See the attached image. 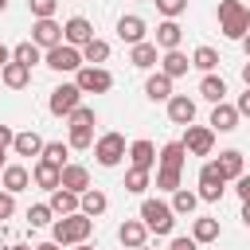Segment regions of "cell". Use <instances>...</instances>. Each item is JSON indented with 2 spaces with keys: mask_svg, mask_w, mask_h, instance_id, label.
<instances>
[{
  "mask_svg": "<svg viewBox=\"0 0 250 250\" xmlns=\"http://www.w3.org/2000/svg\"><path fill=\"white\" fill-rule=\"evenodd\" d=\"M90 234H94V219L82 215V211H74V215H59V219L51 223V242H59V246L86 242Z\"/></svg>",
  "mask_w": 250,
  "mask_h": 250,
  "instance_id": "cell-1",
  "label": "cell"
},
{
  "mask_svg": "<svg viewBox=\"0 0 250 250\" xmlns=\"http://www.w3.org/2000/svg\"><path fill=\"white\" fill-rule=\"evenodd\" d=\"M219 31L227 39H242L250 31V16H246V4L242 0H223L219 4Z\"/></svg>",
  "mask_w": 250,
  "mask_h": 250,
  "instance_id": "cell-2",
  "label": "cell"
},
{
  "mask_svg": "<svg viewBox=\"0 0 250 250\" xmlns=\"http://www.w3.org/2000/svg\"><path fill=\"white\" fill-rule=\"evenodd\" d=\"M141 223H145L152 234H172V227H176V211H172V203L145 199V203H141Z\"/></svg>",
  "mask_w": 250,
  "mask_h": 250,
  "instance_id": "cell-3",
  "label": "cell"
},
{
  "mask_svg": "<svg viewBox=\"0 0 250 250\" xmlns=\"http://www.w3.org/2000/svg\"><path fill=\"white\" fill-rule=\"evenodd\" d=\"M74 86H78L82 94H105V90L113 86V74H109L105 66H90V62H82V66L74 70Z\"/></svg>",
  "mask_w": 250,
  "mask_h": 250,
  "instance_id": "cell-4",
  "label": "cell"
},
{
  "mask_svg": "<svg viewBox=\"0 0 250 250\" xmlns=\"http://www.w3.org/2000/svg\"><path fill=\"white\" fill-rule=\"evenodd\" d=\"M90 148H94V156H98L102 168H117V164L125 160V137H121V133H102Z\"/></svg>",
  "mask_w": 250,
  "mask_h": 250,
  "instance_id": "cell-5",
  "label": "cell"
},
{
  "mask_svg": "<svg viewBox=\"0 0 250 250\" xmlns=\"http://www.w3.org/2000/svg\"><path fill=\"white\" fill-rule=\"evenodd\" d=\"M43 62H47L51 70H59V74H74V70L82 66V51L70 47V43H55V47H47Z\"/></svg>",
  "mask_w": 250,
  "mask_h": 250,
  "instance_id": "cell-6",
  "label": "cell"
},
{
  "mask_svg": "<svg viewBox=\"0 0 250 250\" xmlns=\"http://www.w3.org/2000/svg\"><path fill=\"white\" fill-rule=\"evenodd\" d=\"M78 105H82V90H78L74 82H62V86H55V90H51L47 109H51L55 117H66V113H74Z\"/></svg>",
  "mask_w": 250,
  "mask_h": 250,
  "instance_id": "cell-7",
  "label": "cell"
},
{
  "mask_svg": "<svg viewBox=\"0 0 250 250\" xmlns=\"http://www.w3.org/2000/svg\"><path fill=\"white\" fill-rule=\"evenodd\" d=\"M188 133H184V148L191 152V156H211V148H215V129H207V125H184Z\"/></svg>",
  "mask_w": 250,
  "mask_h": 250,
  "instance_id": "cell-8",
  "label": "cell"
},
{
  "mask_svg": "<svg viewBox=\"0 0 250 250\" xmlns=\"http://www.w3.org/2000/svg\"><path fill=\"white\" fill-rule=\"evenodd\" d=\"M223 191H227V180L219 176L215 160H211V164H203V168H199V191H195V195H199V199H207V203H219V199H223Z\"/></svg>",
  "mask_w": 250,
  "mask_h": 250,
  "instance_id": "cell-9",
  "label": "cell"
},
{
  "mask_svg": "<svg viewBox=\"0 0 250 250\" xmlns=\"http://www.w3.org/2000/svg\"><path fill=\"white\" fill-rule=\"evenodd\" d=\"M31 43H35L39 51H47V47L62 43V23H55V16H47V20H35V23H31Z\"/></svg>",
  "mask_w": 250,
  "mask_h": 250,
  "instance_id": "cell-10",
  "label": "cell"
},
{
  "mask_svg": "<svg viewBox=\"0 0 250 250\" xmlns=\"http://www.w3.org/2000/svg\"><path fill=\"white\" fill-rule=\"evenodd\" d=\"M90 39H94V27H90L86 16H70V20L62 23V43H70V47H86Z\"/></svg>",
  "mask_w": 250,
  "mask_h": 250,
  "instance_id": "cell-11",
  "label": "cell"
},
{
  "mask_svg": "<svg viewBox=\"0 0 250 250\" xmlns=\"http://www.w3.org/2000/svg\"><path fill=\"white\" fill-rule=\"evenodd\" d=\"M168 121L172 125H191L195 121V102L188 94H172L168 98Z\"/></svg>",
  "mask_w": 250,
  "mask_h": 250,
  "instance_id": "cell-12",
  "label": "cell"
},
{
  "mask_svg": "<svg viewBox=\"0 0 250 250\" xmlns=\"http://www.w3.org/2000/svg\"><path fill=\"white\" fill-rule=\"evenodd\" d=\"M59 188H66V191H86L90 188V172L82 168V164H62L59 168Z\"/></svg>",
  "mask_w": 250,
  "mask_h": 250,
  "instance_id": "cell-13",
  "label": "cell"
},
{
  "mask_svg": "<svg viewBox=\"0 0 250 250\" xmlns=\"http://www.w3.org/2000/svg\"><path fill=\"white\" fill-rule=\"evenodd\" d=\"M145 238H148V227H145L141 219H125V223L117 227V242H121V246H129V250L145 246Z\"/></svg>",
  "mask_w": 250,
  "mask_h": 250,
  "instance_id": "cell-14",
  "label": "cell"
},
{
  "mask_svg": "<svg viewBox=\"0 0 250 250\" xmlns=\"http://www.w3.org/2000/svg\"><path fill=\"white\" fill-rule=\"evenodd\" d=\"M129 62L137 66V70H152L156 62H160V47L156 43H133V51H129Z\"/></svg>",
  "mask_w": 250,
  "mask_h": 250,
  "instance_id": "cell-15",
  "label": "cell"
},
{
  "mask_svg": "<svg viewBox=\"0 0 250 250\" xmlns=\"http://www.w3.org/2000/svg\"><path fill=\"white\" fill-rule=\"evenodd\" d=\"M211 129H215V133H234V129H238V109L227 105V102H215V109H211Z\"/></svg>",
  "mask_w": 250,
  "mask_h": 250,
  "instance_id": "cell-16",
  "label": "cell"
},
{
  "mask_svg": "<svg viewBox=\"0 0 250 250\" xmlns=\"http://www.w3.org/2000/svg\"><path fill=\"white\" fill-rule=\"evenodd\" d=\"M43 145H47V141H43L35 129H23V133H16V137H12L16 156H39V152H43Z\"/></svg>",
  "mask_w": 250,
  "mask_h": 250,
  "instance_id": "cell-17",
  "label": "cell"
},
{
  "mask_svg": "<svg viewBox=\"0 0 250 250\" xmlns=\"http://www.w3.org/2000/svg\"><path fill=\"white\" fill-rule=\"evenodd\" d=\"M117 35H121V43H145V20L141 16H121L117 20Z\"/></svg>",
  "mask_w": 250,
  "mask_h": 250,
  "instance_id": "cell-18",
  "label": "cell"
},
{
  "mask_svg": "<svg viewBox=\"0 0 250 250\" xmlns=\"http://www.w3.org/2000/svg\"><path fill=\"white\" fill-rule=\"evenodd\" d=\"M180 39H184V27H180L176 20H164V23L156 27V39H152V43H156L160 51H176Z\"/></svg>",
  "mask_w": 250,
  "mask_h": 250,
  "instance_id": "cell-19",
  "label": "cell"
},
{
  "mask_svg": "<svg viewBox=\"0 0 250 250\" xmlns=\"http://www.w3.org/2000/svg\"><path fill=\"white\" fill-rule=\"evenodd\" d=\"M215 168H219V176H223L227 184H230V180H238V176H242V152H238V148H227V152H219Z\"/></svg>",
  "mask_w": 250,
  "mask_h": 250,
  "instance_id": "cell-20",
  "label": "cell"
},
{
  "mask_svg": "<svg viewBox=\"0 0 250 250\" xmlns=\"http://www.w3.org/2000/svg\"><path fill=\"white\" fill-rule=\"evenodd\" d=\"M0 180H4V191H23L27 184H31V172L23 168V164H4V172H0Z\"/></svg>",
  "mask_w": 250,
  "mask_h": 250,
  "instance_id": "cell-21",
  "label": "cell"
},
{
  "mask_svg": "<svg viewBox=\"0 0 250 250\" xmlns=\"http://www.w3.org/2000/svg\"><path fill=\"white\" fill-rule=\"evenodd\" d=\"M31 180L43 188V191H55L59 188V164H51V160H35V168H31Z\"/></svg>",
  "mask_w": 250,
  "mask_h": 250,
  "instance_id": "cell-22",
  "label": "cell"
},
{
  "mask_svg": "<svg viewBox=\"0 0 250 250\" xmlns=\"http://www.w3.org/2000/svg\"><path fill=\"white\" fill-rule=\"evenodd\" d=\"M105 207H109V199H105V191H98V188H86V191L78 195V211L90 215V219H98Z\"/></svg>",
  "mask_w": 250,
  "mask_h": 250,
  "instance_id": "cell-23",
  "label": "cell"
},
{
  "mask_svg": "<svg viewBox=\"0 0 250 250\" xmlns=\"http://www.w3.org/2000/svg\"><path fill=\"white\" fill-rule=\"evenodd\" d=\"M129 160H133V168H145L148 172L156 164V145L152 141H133L129 145Z\"/></svg>",
  "mask_w": 250,
  "mask_h": 250,
  "instance_id": "cell-24",
  "label": "cell"
},
{
  "mask_svg": "<svg viewBox=\"0 0 250 250\" xmlns=\"http://www.w3.org/2000/svg\"><path fill=\"white\" fill-rule=\"evenodd\" d=\"M188 66H191V62H188V55H184L180 47H176V51H164V55H160V70H164L168 78H180V74H188Z\"/></svg>",
  "mask_w": 250,
  "mask_h": 250,
  "instance_id": "cell-25",
  "label": "cell"
},
{
  "mask_svg": "<svg viewBox=\"0 0 250 250\" xmlns=\"http://www.w3.org/2000/svg\"><path fill=\"white\" fill-rule=\"evenodd\" d=\"M27 78H31V70H27L23 62H4V70H0V82H4L8 90H23Z\"/></svg>",
  "mask_w": 250,
  "mask_h": 250,
  "instance_id": "cell-26",
  "label": "cell"
},
{
  "mask_svg": "<svg viewBox=\"0 0 250 250\" xmlns=\"http://www.w3.org/2000/svg\"><path fill=\"white\" fill-rule=\"evenodd\" d=\"M145 94H148L152 102H168V98H172V78H168L164 70L148 74V82H145Z\"/></svg>",
  "mask_w": 250,
  "mask_h": 250,
  "instance_id": "cell-27",
  "label": "cell"
},
{
  "mask_svg": "<svg viewBox=\"0 0 250 250\" xmlns=\"http://www.w3.org/2000/svg\"><path fill=\"white\" fill-rule=\"evenodd\" d=\"M184 156H188V148L180 145V141H168L160 152H156V160H160V168H176V172H184Z\"/></svg>",
  "mask_w": 250,
  "mask_h": 250,
  "instance_id": "cell-28",
  "label": "cell"
},
{
  "mask_svg": "<svg viewBox=\"0 0 250 250\" xmlns=\"http://www.w3.org/2000/svg\"><path fill=\"white\" fill-rule=\"evenodd\" d=\"M55 215H74L78 211V191H66V188H55L51 191V203H47Z\"/></svg>",
  "mask_w": 250,
  "mask_h": 250,
  "instance_id": "cell-29",
  "label": "cell"
},
{
  "mask_svg": "<svg viewBox=\"0 0 250 250\" xmlns=\"http://www.w3.org/2000/svg\"><path fill=\"white\" fill-rule=\"evenodd\" d=\"M82 51V62H90V66H102L105 59H109V43L105 39H90L86 47H78Z\"/></svg>",
  "mask_w": 250,
  "mask_h": 250,
  "instance_id": "cell-30",
  "label": "cell"
},
{
  "mask_svg": "<svg viewBox=\"0 0 250 250\" xmlns=\"http://www.w3.org/2000/svg\"><path fill=\"white\" fill-rule=\"evenodd\" d=\"M12 62H23V66L31 70L35 62H43V51H39L31 39H27V43H16V47H12Z\"/></svg>",
  "mask_w": 250,
  "mask_h": 250,
  "instance_id": "cell-31",
  "label": "cell"
},
{
  "mask_svg": "<svg viewBox=\"0 0 250 250\" xmlns=\"http://www.w3.org/2000/svg\"><path fill=\"white\" fill-rule=\"evenodd\" d=\"M199 98H207V102H223V98H227V82H223L219 74H203V82H199Z\"/></svg>",
  "mask_w": 250,
  "mask_h": 250,
  "instance_id": "cell-32",
  "label": "cell"
},
{
  "mask_svg": "<svg viewBox=\"0 0 250 250\" xmlns=\"http://www.w3.org/2000/svg\"><path fill=\"white\" fill-rule=\"evenodd\" d=\"M195 203H199L195 191H188V188H176V191H172V211H176V215H191Z\"/></svg>",
  "mask_w": 250,
  "mask_h": 250,
  "instance_id": "cell-33",
  "label": "cell"
},
{
  "mask_svg": "<svg viewBox=\"0 0 250 250\" xmlns=\"http://www.w3.org/2000/svg\"><path fill=\"white\" fill-rule=\"evenodd\" d=\"M191 238L195 242H215L219 238V219H195L191 223Z\"/></svg>",
  "mask_w": 250,
  "mask_h": 250,
  "instance_id": "cell-34",
  "label": "cell"
},
{
  "mask_svg": "<svg viewBox=\"0 0 250 250\" xmlns=\"http://www.w3.org/2000/svg\"><path fill=\"white\" fill-rule=\"evenodd\" d=\"M191 66H199L203 74H211V70L219 66V51H215V47H195V55H191Z\"/></svg>",
  "mask_w": 250,
  "mask_h": 250,
  "instance_id": "cell-35",
  "label": "cell"
},
{
  "mask_svg": "<svg viewBox=\"0 0 250 250\" xmlns=\"http://www.w3.org/2000/svg\"><path fill=\"white\" fill-rule=\"evenodd\" d=\"M39 156H43V160H51V164H59V168H62V164H66V156H70V145H62V141H47V145H43V152H39Z\"/></svg>",
  "mask_w": 250,
  "mask_h": 250,
  "instance_id": "cell-36",
  "label": "cell"
},
{
  "mask_svg": "<svg viewBox=\"0 0 250 250\" xmlns=\"http://www.w3.org/2000/svg\"><path fill=\"white\" fill-rule=\"evenodd\" d=\"M94 145V125H70V148H90Z\"/></svg>",
  "mask_w": 250,
  "mask_h": 250,
  "instance_id": "cell-37",
  "label": "cell"
},
{
  "mask_svg": "<svg viewBox=\"0 0 250 250\" xmlns=\"http://www.w3.org/2000/svg\"><path fill=\"white\" fill-rule=\"evenodd\" d=\"M145 188H148V172H145V168H129V172H125V191L141 195Z\"/></svg>",
  "mask_w": 250,
  "mask_h": 250,
  "instance_id": "cell-38",
  "label": "cell"
},
{
  "mask_svg": "<svg viewBox=\"0 0 250 250\" xmlns=\"http://www.w3.org/2000/svg\"><path fill=\"white\" fill-rule=\"evenodd\" d=\"M152 4H156V12H160L164 20H176V16L188 12V0H152Z\"/></svg>",
  "mask_w": 250,
  "mask_h": 250,
  "instance_id": "cell-39",
  "label": "cell"
},
{
  "mask_svg": "<svg viewBox=\"0 0 250 250\" xmlns=\"http://www.w3.org/2000/svg\"><path fill=\"white\" fill-rule=\"evenodd\" d=\"M156 188L160 191H176L180 188V172L176 168H156Z\"/></svg>",
  "mask_w": 250,
  "mask_h": 250,
  "instance_id": "cell-40",
  "label": "cell"
},
{
  "mask_svg": "<svg viewBox=\"0 0 250 250\" xmlns=\"http://www.w3.org/2000/svg\"><path fill=\"white\" fill-rule=\"evenodd\" d=\"M51 215H55V211H51L47 203H35V207H27V223H31V227H47V223H51Z\"/></svg>",
  "mask_w": 250,
  "mask_h": 250,
  "instance_id": "cell-41",
  "label": "cell"
},
{
  "mask_svg": "<svg viewBox=\"0 0 250 250\" xmlns=\"http://www.w3.org/2000/svg\"><path fill=\"white\" fill-rule=\"evenodd\" d=\"M27 8H31V16H35V20H47V16H55L59 0H27Z\"/></svg>",
  "mask_w": 250,
  "mask_h": 250,
  "instance_id": "cell-42",
  "label": "cell"
},
{
  "mask_svg": "<svg viewBox=\"0 0 250 250\" xmlns=\"http://www.w3.org/2000/svg\"><path fill=\"white\" fill-rule=\"evenodd\" d=\"M66 121H70V125H94V121H98V113H94L90 105H78L74 113H66Z\"/></svg>",
  "mask_w": 250,
  "mask_h": 250,
  "instance_id": "cell-43",
  "label": "cell"
},
{
  "mask_svg": "<svg viewBox=\"0 0 250 250\" xmlns=\"http://www.w3.org/2000/svg\"><path fill=\"white\" fill-rule=\"evenodd\" d=\"M12 215H16V195L0 191V219H12Z\"/></svg>",
  "mask_w": 250,
  "mask_h": 250,
  "instance_id": "cell-44",
  "label": "cell"
},
{
  "mask_svg": "<svg viewBox=\"0 0 250 250\" xmlns=\"http://www.w3.org/2000/svg\"><path fill=\"white\" fill-rule=\"evenodd\" d=\"M234 191H238V199H242V207H250V176L242 172L238 180H234Z\"/></svg>",
  "mask_w": 250,
  "mask_h": 250,
  "instance_id": "cell-45",
  "label": "cell"
},
{
  "mask_svg": "<svg viewBox=\"0 0 250 250\" xmlns=\"http://www.w3.org/2000/svg\"><path fill=\"white\" fill-rule=\"evenodd\" d=\"M195 246H199L195 238H172V246H168V250H195Z\"/></svg>",
  "mask_w": 250,
  "mask_h": 250,
  "instance_id": "cell-46",
  "label": "cell"
},
{
  "mask_svg": "<svg viewBox=\"0 0 250 250\" xmlns=\"http://www.w3.org/2000/svg\"><path fill=\"white\" fill-rule=\"evenodd\" d=\"M234 109H238V117H250V86H246V94L238 98V105H234Z\"/></svg>",
  "mask_w": 250,
  "mask_h": 250,
  "instance_id": "cell-47",
  "label": "cell"
},
{
  "mask_svg": "<svg viewBox=\"0 0 250 250\" xmlns=\"http://www.w3.org/2000/svg\"><path fill=\"white\" fill-rule=\"evenodd\" d=\"M12 137H16V133H12L8 125H0V148H12Z\"/></svg>",
  "mask_w": 250,
  "mask_h": 250,
  "instance_id": "cell-48",
  "label": "cell"
},
{
  "mask_svg": "<svg viewBox=\"0 0 250 250\" xmlns=\"http://www.w3.org/2000/svg\"><path fill=\"white\" fill-rule=\"evenodd\" d=\"M4 62H12V51H8L4 43H0V70H4Z\"/></svg>",
  "mask_w": 250,
  "mask_h": 250,
  "instance_id": "cell-49",
  "label": "cell"
},
{
  "mask_svg": "<svg viewBox=\"0 0 250 250\" xmlns=\"http://www.w3.org/2000/svg\"><path fill=\"white\" fill-rule=\"evenodd\" d=\"M35 250H62V246H59V242H39Z\"/></svg>",
  "mask_w": 250,
  "mask_h": 250,
  "instance_id": "cell-50",
  "label": "cell"
},
{
  "mask_svg": "<svg viewBox=\"0 0 250 250\" xmlns=\"http://www.w3.org/2000/svg\"><path fill=\"white\" fill-rule=\"evenodd\" d=\"M242 82L250 86V59H246V66H242Z\"/></svg>",
  "mask_w": 250,
  "mask_h": 250,
  "instance_id": "cell-51",
  "label": "cell"
},
{
  "mask_svg": "<svg viewBox=\"0 0 250 250\" xmlns=\"http://www.w3.org/2000/svg\"><path fill=\"white\" fill-rule=\"evenodd\" d=\"M242 47H246V59H250V31L242 35Z\"/></svg>",
  "mask_w": 250,
  "mask_h": 250,
  "instance_id": "cell-52",
  "label": "cell"
},
{
  "mask_svg": "<svg viewBox=\"0 0 250 250\" xmlns=\"http://www.w3.org/2000/svg\"><path fill=\"white\" fill-rule=\"evenodd\" d=\"M242 223H246V227H250V207H242Z\"/></svg>",
  "mask_w": 250,
  "mask_h": 250,
  "instance_id": "cell-53",
  "label": "cell"
},
{
  "mask_svg": "<svg viewBox=\"0 0 250 250\" xmlns=\"http://www.w3.org/2000/svg\"><path fill=\"white\" fill-rule=\"evenodd\" d=\"M74 250H94V246L90 242H74Z\"/></svg>",
  "mask_w": 250,
  "mask_h": 250,
  "instance_id": "cell-54",
  "label": "cell"
},
{
  "mask_svg": "<svg viewBox=\"0 0 250 250\" xmlns=\"http://www.w3.org/2000/svg\"><path fill=\"white\" fill-rule=\"evenodd\" d=\"M12 250H35V246H12Z\"/></svg>",
  "mask_w": 250,
  "mask_h": 250,
  "instance_id": "cell-55",
  "label": "cell"
},
{
  "mask_svg": "<svg viewBox=\"0 0 250 250\" xmlns=\"http://www.w3.org/2000/svg\"><path fill=\"white\" fill-rule=\"evenodd\" d=\"M0 172H4V148H0Z\"/></svg>",
  "mask_w": 250,
  "mask_h": 250,
  "instance_id": "cell-56",
  "label": "cell"
},
{
  "mask_svg": "<svg viewBox=\"0 0 250 250\" xmlns=\"http://www.w3.org/2000/svg\"><path fill=\"white\" fill-rule=\"evenodd\" d=\"M4 8H8V0H0V12H4Z\"/></svg>",
  "mask_w": 250,
  "mask_h": 250,
  "instance_id": "cell-57",
  "label": "cell"
},
{
  "mask_svg": "<svg viewBox=\"0 0 250 250\" xmlns=\"http://www.w3.org/2000/svg\"><path fill=\"white\" fill-rule=\"evenodd\" d=\"M137 250H152V246H148V242H145V246H137Z\"/></svg>",
  "mask_w": 250,
  "mask_h": 250,
  "instance_id": "cell-58",
  "label": "cell"
},
{
  "mask_svg": "<svg viewBox=\"0 0 250 250\" xmlns=\"http://www.w3.org/2000/svg\"><path fill=\"white\" fill-rule=\"evenodd\" d=\"M246 16H250V4H246Z\"/></svg>",
  "mask_w": 250,
  "mask_h": 250,
  "instance_id": "cell-59",
  "label": "cell"
}]
</instances>
